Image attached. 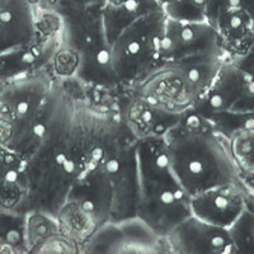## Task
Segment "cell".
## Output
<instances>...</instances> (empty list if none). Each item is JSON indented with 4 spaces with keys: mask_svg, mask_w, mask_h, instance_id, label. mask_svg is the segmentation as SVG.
I'll list each match as a JSON object with an SVG mask.
<instances>
[{
    "mask_svg": "<svg viewBox=\"0 0 254 254\" xmlns=\"http://www.w3.org/2000/svg\"><path fill=\"white\" fill-rule=\"evenodd\" d=\"M207 119L178 124L164 135L169 163L181 187L196 194L231 183L243 182L230 144L221 141Z\"/></svg>",
    "mask_w": 254,
    "mask_h": 254,
    "instance_id": "1",
    "label": "cell"
},
{
    "mask_svg": "<svg viewBox=\"0 0 254 254\" xmlns=\"http://www.w3.org/2000/svg\"><path fill=\"white\" fill-rule=\"evenodd\" d=\"M139 173L137 219L156 237H165L192 215L190 197L169 163L164 136L147 135L136 144Z\"/></svg>",
    "mask_w": 254,
    "mask_h": 254,
    "instance_id": "2",
    "label": "cell"
},
{
    "mask_svg": "<svg viewBox=\"0 0 254 254\" xmlns=\"http://www.w3.org/2000/svg\"><path fill=\"white\" fill-rule=\"evenodd\" d=\"M167 14L162 8L141 14L127 24L110 44L117 80L139 78L160 61L159 50Z\"/></svg>",
    "mask_w": 254,
    "mask_h": 254,
    "instance_id": "3",
    "label": "cell"
},
{
    "mask_svg": "<svg viewBox=\"0 0 254 254\" xmlns=\"http://www.w3.org/2000/svg\"><path fill=\"white\" fill-rule=\"evenodd\" d=\"M219 33L208 20H179L167 15L159 63H181L225 55Z\"/></svg>",
    "mask_w": 254,
    "mask_h": 254,
    "instance_id": "4",
    "label": "cell"
},
{
    "mask_svg": "<svg viewBox=\"0 0 254 254\" xmlns=\"http://www.w3.org/2000/svg\"><path fill=\"white\" fill-rule=\"evenodd\" d=\"M167 238L177 253H238L228 228L210 224L193 215L179 222Z\"/></svg>",
    "mask_w": 254,
    "mask_h": 254,
    "instance_id": "5",
    "label": "cell"
},
{
    "mask_svg": "<svg viewBox=\"0 0 254 254\" xmlns=\"http://www.w3.org/2000/svg\"><path fill=\"white\" fill-rule=\"evenodd\" d=\"M249 190L244 182L211 188L190 198L192 215L214 225L230 228L248 206Z\"/></svg>",
    "mask_w": 254,
    "mask_h": 254,
    "instance_id": "6",
    "label": "cell"
},
{
    "mask_svg": "<svg viewBox=\"0 0 254 254\" xmlns=\"http://www.w3.org/2000/svg\"><path fill=\"white\" fill-rule=\"evenodd\" d=\"M31 0H0V58L28 50L36 33Z\"/></svg>",
    "mask_w": 254,
    "mask_h": 254,
    "instance_id": "7",
    "label": "cell"
},
{
    "mask_svg": "<svg viewBox=\"0 0 254 254\" xmlns=\"http://www.w3.org/2000/svg\"><path fill=\"white\" fill-rule=\"evenodd\" d=\"M165 14L179 20H207L210 0H158Z\"/></svg>",
    "mask_w": 254,
    "mask_h": 254,
    "instance_id": "8",
    "label": "cell"
},
{
    "mask_svg": "<svg viewBox=\"0 0 254 254\" xmlns=\"http://www.w3.org/2000/svg\"><path fill=\"white\" fill-rule=\"evenodd\" d=\"M229 230L238 253L254 254V208L247 206Z\"/></svg>",
    "mask_w": 254,
    "mask_h": 254,
    "instance_id": "9",
    "label": "cell"
},
{
    "mask_svg": "<svg viewBox=\"0 0 254 254\" xmlns=\"http://www.w3.org/2000/svg\"><path fill=\"white\" fill-rule=\"evenodd\" d=\"M222 9H243L254 18V0H210L206 19L211 23Z\"/></svg>",
    "mask_w": 254,
    "mask_h": 254,
    "instance_id": "10",
    "label": "cell"
},
{
    "mask_svg": "<svg viewBox=\"0 0 254 254\" xmlns=\"http://www.w3.org/2000/svg\"><path fill=\"white\" fill-rule=\"evenodd\" d=\"M231 60L234 61L235 65L240 67L242 70H244L248 74L254 75V38L252 41L251 46L248 47L244 54L239 56H234V58H230Z\"/></svg>",
    "mask_w": 254,
    "mask_h": 254,
    "instance_id": "11",
    "label": "cell"
},
{
    "mask_svg": "<svg viewBox=\"0 0 254 254\" xmlns=\"http://www.w3.org/2000/svg\"><path fill=\"white\" fill-rule=\"evenodd\" d=\"M251 178H252V182H253V185H252V187H253V190H254V176L251 177ZM247 179H249V178H247ZM243 181H246V179H243Z\"/></svg>",
    "mask_w": 254,
    "mask_h": 254,
    "instance_id": "12",
    "label": "cell"
}]
</instances>
